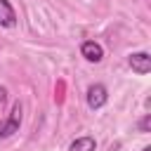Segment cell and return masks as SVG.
<instances>
[{
  "label": "cell",
  "instance_id": "1",
  "mask_svg": "<svg viewBox=\"0 0 151 151\" xmlns=\"http://www.w3.org/2000/svg\"><path fill=\"white\" fill-rule=\"evenodd\" d=\"M21 111H24L21 104L14 101V104H12V111H9V116H7V120L0 123V139L12 137L14 132H19V125H21Z\"/></svg>",
  "mask_w": 151,
  "mask_h": 151
},
{
  "label": "cell",
  "instance_id": "2",
  "mask_svg": "<svg viewBox=\"0 0 151 151\" xmlns=\"http://www.w3.org/2000/svg\"><path fill=\"white\" fill-rule=\"evenodd\" d=\"M85 101H87V106H90L92 111L101 109V106L109 101V90H106V85H101V83L90 85V87H87V94H85Z\"/></svg>",
  "mask_w": 151,
  "mask_h": 151
},
{
  "label": "cell",
  "instance_id": "3",
  "mask_svg": "<svg viewBox=\"0 0 151 151\" xmlns=\"http://www.w3.org/2000/svg\"><path fill=\"white\" fill-rule=\"evenodd\" d=\"M127 64H130V68H132L134 73L146 76V73L151 71V54H149V52H132V54L127 57Z\"/></svg>",
  "mask_w": 151,
  "mask_h": 151
},
{
  "label": "cell",
  "instance_id": "4",
  "mask_svg": "<svg viewBox=\"0 0 151 151\" xmlns=\"http://www.w3.org/2000/svg\"><path fill=\"white\" fill-rule=\"evenodd\" d=\"M80 54H83L87 61L99 64V61L104 59V47H101L99 42H94V40H85V42L80 45Z\"/></svg>",
  "mask_w": 151,
  "mask_h": 151
},
{
  "label": "cell",
  "instance_id": "5",
  "mask_svg": "<svg viewBox=\"0 0 151 151\" xmlns=\"http://www.w3.org/2000/svg\"><path fill=\"white\" fill-rule=\"evenodd\" d=\"M0 26L2 28H14L17 26V12L9 0H0Z\"/></svg>",
  "mask_w": 151,
  "mask_h": 151
},
{
  "label": "cell",
  "instance_id": "6",
  "mask_svg": "<svg viewBox=\"0 0 151 151\" xmlns=\"http://www.w3.org/2000/svg\"><path fill=\"white\" fill-rule=\"evenodd\" d=\"M68 151H97V139L90 137V134L76 137V139L68 144Z\"/></svg>",
  "mask_w": 151,
  "mask_h": 151
},
{
  "label": "cell",
  "instance_id": "7",
  "mask_svg": "<svg viewBox=\"0 0 151 151\" xmlns=\"http://www.w3.org/2000/svg\"><path fill=\"white\" fill-rule=\"evenodd\" d=\"M137 127H139V132H151V113H144L142 118H139V123H137Z\"/></svg>",
  "mask_w": 151,
  "mask_h": 151
},
{
  "label": "cell",
  "instance_id": "8",
  "mask_svg": "<svg viewBox=\"0 0 151 151\" xmlns=\"http://www.w3.org/2000/svg\"><path fill=\"white\" fill-rule=\"evenodd\" d=\"M5 99H7V90H5V87H2V85H0V104H2V101H5Z\"/></svg>",
  "mask_w": 151,
  "mask_h": 151
},
{
  "label": "cell",
  "instance_id": "9",
  "mask_svg": "<svg viewBox=\"0 0 151 151\" xmlns=\"http://www.w3.org/2000/svg\"><path fill=\"white\" fill-rule=\"evenodd\" d=\"M142 151H151V146H144V149H142Z\"/></svg>",
  "mask_w": 151,
  "mask_h": 151
}]
</instances>
